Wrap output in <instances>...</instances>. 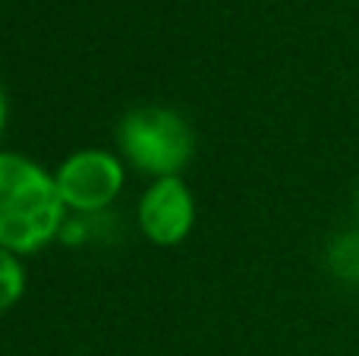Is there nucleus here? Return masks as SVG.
I'll list each match as a JSON object with an SVG mask.
<instances>
[{
    "label": "nucleus",
    "instance_id": "obj_1",
    "mask_svg": "<svg viewBox=\"0 0 359 356\" xmlns=\"http://www.w3.org/2000/svg\"><path fill=\"white\" fill-rule=\"evenodd\" d=\"M67 224L54 174L19 151H0V246L16 256L50 246Z\"/></svg>",
    "mask_w": 359,
    "mask_h": 356
},
{
    "label": "nucleus",
    "instance_id": "obj_2",
    "mask_svg": "<svg viewBox=\"0 0 359 356\" xmlns=\"http://www.w3.org/2000/svg\"><path fill=\"white\" fill-rule=\"evenodd\" d=\"M120 158L130 161L139 174L155 180L180 177L196 151V136L186 117L174 107L142 104L133 107L117 123Z\"/></svg>",
    "mask_w": 359,
    "mask_h": 356
},
{
    "label": "nucleus",
    "instance_id": "obj_3",
    "mask_svg": "<svg viewBox=\"0 0 359 356\" xmlns=\"http://www.w3.org/2000/svg\"><path fill=\"white\" fill-rule=\"evenodd\" d=\"M123 180L126 167L120 155L104 149H79L54 170L57 193L73 214H101L120 196Z\"/></svg>",
    "mask_w": 359,
    "mask_h": 356
},
{
    "label": "nucleus",
    "instance_id": "obj_4",
    "mask_svg": "<svg viewBox=\"0 0 359 356\" xmlns=\"http://www.w3.org/2000/svg\"><path fill=\"white\" fill-rule=\"evenodd\" d=\"M139 231L155 246H180L196 224V196L183 177H161L139 199Z\"/></svg>",
    "mask_w": 359,
    "mask_h": 356
},
{
    "label": "nucleus",
    "instance_id": "obj_5",
    "mask_svg": "<svg viewBox=\"0 0 359 356\" xmlns=\"http://www.w3.org/2000/svg\"><path fill=\"white\" fill-rule=\"evenodd\" d=\"M25 294V265L22 256L0 246V313H10Z\"/></svg>",
    "mask_w": 359,
    "mask_h": 356
},
{
    "label": "nucleus",
    "instance_id": "obj_6",
    "mask_svg": "<svg viewBox=\"0 0 359 356\" xmlns=\"http://www.w3.org/2000/svg\"><path fill=\"white\" fill-rule=\"evenodd\" d=\"M6 114H10V107H6V92H4V85H0V136H4V126H6Z\"/></svg>",
    "mask_w": 359,
    "mask_h": 356
}]
</instances>
